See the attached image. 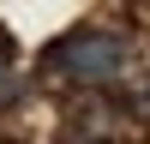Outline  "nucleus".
I'll use <instances>...</instances> for the list:
<instances>
[{"label": "nucleus", "instance_id": "1", "mask_svg": "<svg viewBox=\"0 0 150 144\" xmlns=\"http://www.w3.org/2000/svg\"><path fill=\"white\" fill-rule=\"evenodd\" d=\"M42 72L48 78H72V84H114L126 72V36L120 30H66L60 42L42 48Z\"/></svg>", "mask_w": 150, "mask_h": 144}, {"label": "nucleus", "instance_id": "2", "mask_svg": "<svg viewBox=\"0 0 150 144\" xmlns=\"http://www.w3.org/2000/svg\"><path fill=\"white\" fill-rule=\"evenodd\" d=\"M18 96H24V78L12 72V36L0 30V108H6V102H18Z\"/></svg>", "mask_w": 150, "mask_h": 144}]
</instances>
